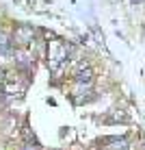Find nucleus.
Segmentation results:
<instances>
[{
    "label": "nucleus",
    "instance_id": "obj_1",
    "mask_svg": "<svg viewBox=\"0 0 145 150\" xmlns=\"http://www.w3.org/2000/svg\"><path fill=\"white\" fill-rule=\"evenodd\" d=\"M15 41H20V44H28V41H33V28L20 26L18 30H15Z\"/></svg>",
    "mask_w": 145,
    "mask_h": 150
},
{
    "label": "nucleus",
    "instance_id": "obj_4",
    "mask_svg": "<svg viewBox=\"0 0 145 150\" xmlns=\"http://www.w3.org/2000/svg\"><path fill=\"white\" fill-rule=\"evenodd\" d=\"M26 150H35V148H33V146H26Z\"/></svg>",
    "mask_w": 145,
    "mask_h": 150
},
{
    "label": "nucleus",
    "instance_id": "obj_3",
    "mask_svg": "<svg viewBox=\"0 0 145 150\" xmlns=\"http://www.w3.org/2000/svg\"><path fill=\"white\" fill-rule=\"evenodd\" d=\"M78 81H80V83H82V81H85V83H91V70L80 72V74H78Z\"/></svg>",
    "mask_w": 145,
    "mask_h": 150
},
{
    "label": "nucleus",
    "instance_id": "obj_2",
    "mask_svg": "<svg viewBox=\"0 0 145 150\" xmlns=\"http://www.w3.org/2000/svg\"><path fill=\"white\" fill-rule=\"evenodd\" d=\"M9 48H11V44H9V37L0 33V50H2V52H7Z\"/></svg>",
    "mask_w": 145,
    "mask_h": 150
}]
</instances>
